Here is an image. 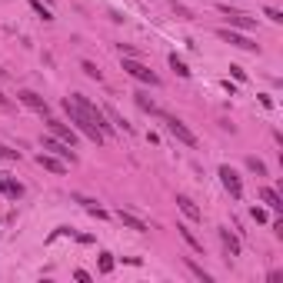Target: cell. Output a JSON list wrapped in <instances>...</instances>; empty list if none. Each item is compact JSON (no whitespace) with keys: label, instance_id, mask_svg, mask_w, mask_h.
<instances>
[{"label":"cell","instance_id":"obj_1","mask_svg":"<svg viewBox=\"0 0 283 283\" xmlns=\"http://www.w3.org/2000/svg\"><path fill=\"white\" fill-rule=\"evenodd\" d=\"M63 110H67V117H70V123H74V127L83 133L87 140H94V143H103V133L97 130V123H94V120H90V117H87L83 110H80V107H77L70 97L63 100Z\"/></svg>","mask_w":283,"mask_h":283},{"label":"cell","instance_id":"obj_2","mask_svg":"<svg viewBox=\"0 0 283 283\" xmlns=\"http://www.w3.org/2000/svg\"><path fill=\"white\" fill-rule=\"evenodd\" d=\"M157 117L163 120V127H167L170 137H177L180 143H187V147H197V137H193V130H190L187 123L180 120V117H173V113H163V110H157Z\"/></svg>","mask_w":283,"mask_h":283},{"label":"cell","instance_id":"obj_3","mask_svg":"<svg viewBox=\"0 0 283 283\" xmlns=\"http://www.w3.org/2000/svg\"><path fill=\"white\" fill-rule=\"evenodd\" d=\"M70 100H74L77 107H80V110H83V113H87V117H90V120H94V123H97V130L103 133V137L110 133V123H107V113L100 110V107H97V103H94V100H90V97H83V94H74V97H70Z\"/></svg>","mask_w":283,"mask_h":283},{"label":"cell","instance_id":"obj_4","mask_svg":"<svg viewBox=\"0 0 283 283\" xmlns=\"http://www.w3.org/2000/svg\"><path fill=\"white\" fill-rule=\"evenodd\" d=\"M123 70H127L133 80H140V83H150V87H157V83H160V77L153 74L147 63H140L137 57H123Z\"/></svg>","mask_w":283,"mask_h":283},{"label":"cell","instance_id":"obj_5","mask_svg":"<svg viewBox=\"0 0 283 283\" xmlns=\"http://www.w3.org/2000/svg\"><path fill=\"white\" fill-rule=\"evenodd\" d=\"M220 183L226 187V193L233 197V200H240L243 197V183H240V173L233 167H220Z\"/></svg>","mask_w":283,"mask_h":283},{"label":"cell","instance_id":"obj_6","mask_svg":"<svg viewBox=\"0 0 283 283\" xmlns=\"http://www.w3.org/2000/svg\"><path fill=\"white\" fill-rule=\"evenodd\" d=\"M43 150L57 153V157H60V160H67V163H77V153H74V147H67L63 140H57L54 133H50V137H43Z\"/></svg>","mask_w":283,"mask_h":283},{"label":"cell","instance_id":"obj_7","mask_svg":"<svg viewBox=\"0 0 283 283\" xmlns=\"http://www.w3.org/2000/svg\"><path fill=\"white\" fill-rule=\"evenodd\" d=\"M17 100H20V103H27L30 110H37V113H43V117H50V103H47L40 94H34V90H20Z\"/></svg>","mask_w":283,"mask_h":283},{"label":"cell","instance_id":"obj_8","mask_svg":"<svg viewBox=\"0 0 283 283\" xmlns=\"http://www.w3.org/2000/svg\"><path fill=\"white\" fill-rule=\"evenodd\" d=\"M220 14H223L233 27H240V30H253L257 27V20L253 17H246V14H240V10H230V7H220Z\"/></svg>","mask_w":283,"mask_h":283},{"label":"cell","instance_id":"obj_9","mask_svg":"<svg viewBox=\"0 0 283 283\" xmlns=\"http://www.w3.org/2000/svg\"><path fill=\"white\" fill-rule=\"evenodd\" d=\"M217 37L226 40V43H233V47H240V50H260L257 43L250 37H243V34H230V30H217Z\"/></svg>","mask_w":283,"mask_h":283},{"label":"cell","instance_id":"obj_10","mask_svg":"<svg viewBox=\"0 0 283 283\" xmlns=\"http://www.w3.org/2000/svg\"><path fill=\"white\" fill-rule=\"evenodd\" d=\"M47 127H50V133H54L57 140H63L67 147H74L77 143V137H74V130L67 127V123H60V120H47Z\"/></svg>","mask_w":283,"mask_h":283},{"label":"cell","instance_id":"obj_11","mask_svg":"<svg viewBox=\"0 0 283 283\" xmlns=\"http://www.w3.org/2000/svg\"><path fill=\"white\" fill-rule=\"evenodd\" d=\"M177 207L183 210V217H187V220H200V217H203V213H200V207L190 200L187 193H177Z\"/></svg>","mask_w":283,"mask_h":283},{"label":"cell","instance_id":"obj_12","mask_svg":"<svg viewBox=\"0 0 283 283\" xmlns=\"http://www.w3.org/2000/svg\"><path fill=\"white\" fill-rule=\"evenodd\" d=\"M117 217H120V223L127 226V230H137V233H147V230H150V226L143 223V220H140V217H133L130 210H120V213H117Z\"/></svg>","mask_w":283,"mask_h":283},{"label":"cell","instance_id":"obj_13","mask_svg":"<svg viewBox=\"0 0 283 283\" xmlns=\"http://www.w3.org/2000/svg\"><path fill=\"white\" fill-rule=\"evenodd\" d=\"M37 163L43 170H50V173H67V163H63V160H57V157H50V153H40Z\"/></svg>","mask_w":283,"mask_h":283},{"label":"cell","instance_id":"obj_14","mask_svg":"<svg viewBox=\"0 0 283 283\" xmlns=\"http://www.w3.org/2000/svg\"><path fill=\"white\" fill-rule=\"evenodd\" d=\"M260 200H263L270 210H277V213L283 210V200H280V193H277L273 187H263V190H260Z\"/></svg>","mask_w":283,"mask_h":283},{"label":"cell","instance_id":"obj_15","mask_svg":"<svg viewBox=\"0 0 283 283\" xmlns=\"http://www.w3.org/2000/svg\"><path fill=\"white\" fill-rule=\"evenodd\" d=\"M220 240H223V250L226 257H240V240L230 233V230H220Z\"/></svg>","mask_w":283,"mask_h":283},{"label":"cell","instance_id":"obj_16","mask_svg":"<svg viewBox=\"0 0 283 283\" xmlns=\"http://www.w3.org/2000/svg\"><path fill=\"white\" fill-rule=\"evenodd\" d=\"M103 113H107V120H110V127H117V130H123V133H133V127L120 117V113L113 110V107H103Z\"/></svg>","mask_w":283,"mask_h":283},{"label":"cell","instance_id":"obj_17","mask_svg":"<svg viewBox=\"0 0 283 283\" xmlns=\"http://www.w3.org/2000/svg\"><path fill=\"white\" fill-rule=\"evenodd\" d=\"M3 193L14 197V200H20V197H23V183H20V180H3Z\"/></svg>","mask_w":283,"mask_h":283},{"label":"cell","instance_id":"obj_18","mask_svg":"<svg viewBox=\"0 0 283 283\" xmlns=\"http://www.w3.org/2000/svg\"><path fill=\"white\" fill-rule=\"evenodd\" d=\"M80 70L90 77V80H103V74H100V67H97L94 60H83V63H80Z\"/></svg>","mask_w":283,"mask_h":283},{"label":"cell","instance_id":"obj_19","mask_svg":"<svg viewBox=\"0 0 283 283\" xmlns=\"http://www.w3.org/2000/svg\"><path fill=\"white\" fill-rule=\"evenodd\" d=\"M187 266H190V273H193V277H197L200 283H210V280H213V277H210L207 270H203V266H197L193 260H187Z\"/></svg>","mask_w":283,"mask_h":283},{"label":"cell","instance_id":"obj_20","mask_svg":"<svg viewBox=\"0 0 283 283\" xmlns=\"http://www.w3.org/2000/svg\"><path fill=\"white\" fill-rule=\"evenodd\" d=\"M170 67L177 70V77H190V67H187V63H183V60H180V57H177V54L170 57Z\"/></svg>","mask_w":283,"mask_h":283},{"label":"cell","instance_id":"obj_21","mask_svg":"<svg viewBox=\"0 0 283 283\" xmlns=\"http://www.w3.org/2000/svg\"><path fill=\"white\" fill-rule=\"evenodd\" d=\"M30 10H34L37 17H43V20H54V14L47 10V3H40V0H30Z\"/></svg>","mask_w":283,"mask_h":283},{"label":"cell","instance_id":"obj_22","mask_svg":"<svg viewBox=\"0 0 283 283\" xmlns=\"http://www.w3.org/2000/svg\"><path fill=\"white\" fill-rule=\"evenodd\" d=\"M246 167L253 170L257 177H266V163H263V160H257V157H246Z\"/></svg>","mask_w":283,"mask_h":283},{"label":"cell","instance_id":"obj_23","mask_svg":"<svg viewBox=\"0 0 283 283\" xmlns=\"http://www.w3.org/2000/svg\"><path fill=\"white\" fill-rule=\"evenodd\" d=\"M177 230H180V237H183V240H187V243L193 246V250H203V246H200V240H197V237H193V233H190L187 226H177Z\"/></svg>","mask_w":283,"mask_h":283},{"label":"cell","instance_id":"obj_24","mask_svg":"<svg viewBox=\"0 0 283 283\" xmlns=\"http://www.w3.org/2000/svg\"><path fill=\"white\" fill-rule=\"evenodd\" d=\"M97 270H100V273H110V270H113V257H110V253H100V263H97Z\"/></svg>","mask_w":283,"mask_h":283},{"label":"cell","instance_id":"obj_25","mask_svg":"<svg viewBox=\"0 0 283 283\" xmlns=\"http://www.w3.org/2000/svg\"><path fill=\"white\" fill-rule=\"evenodd\" d=\"M263 17H270L273 23H283V14L277 10V7H266V10H263Z\"/></svg>","mask_w":283,"mask_h":283},{"label":"cell","instance_id":"obj_26","mask_svg":"<svg viewBox=\"0 0 283 283\" xmlns=\"http://www.w3.org/2000/svg\"><path fill=\"white\" fill-rule=\"evenodd\" d=\"M0 157H3V160H20V150H10V147L0 143Z\"/></svg>","mask_w":283,"mask_h":283},{"label":"cell","instance_id":"obj_27","mask_svg":"<svg viewBox=\"0 0 283 283\" xmlns=\"http://www.w3.org/2000/svg\"><path fill=\"white\" fill-rule=\"evenodd\" d=\"M230 74L237 77V80H246V70H243V67H237V63H233V67H230Z\"/></svg>","mask_w":283,"mask_h":283},{"label":"cell","instance_id":"obj_28","mask_svg":"<svg viewBox=\"0 0 283 283\" xmlns=\"http://www.w3.org/2000/svg\"><path fill=\"white\" fill-rule=\"evenodd\" d=\"M253 220H257V223H263V220H266V210H260V207H253Z\"/></svg>","mask_w":283,"mask_h":283},{"label":"cell","instance_id":"obj_29","mask_svg":"<svg viewBox=\"0 0 283 283\" xmlns=\"http://www.w3.org/2000/svg\"><path fill=\"white\" fill-rule=\"evenodd\" d=\"M74 280H80V283H87V280H90V273H87V270H77V273H74Z\"/></svg>","mask_w":283,"mask_h":283},{"label":"cell","instance_id":"obj_30","mask_svg":"<svg viewBox=\"0 0 283 283\" xmlns=\"http://www.w3.org/2000/svg\"><path fill=\"white\" fill-rule=\"evenodd\" d=\"M0 103H3V107H7V97H3V94H0Z\"/></svg>","mask_w":283,"mask_h":283},{"label":"cell","instance_id":"obj_31","mask_svg":"<svg viewBox=\"0 0 283 283\" xmlns=\"http://www.w3.org/2000/svg\"><path fill=\"white\" fill-rule=\"evenodd\" d=\"M0 190H3V177H0Z\"/></svg>","mask_w":283,"mask_h":283},{"label":"cell","instance_id":"obj_32","mask_svg":"<svg viewBox=\"0 0 283 283\" xmlns=\"http://www.w3.org/2000/svg\"><path fill=\"white\" fill-rule=\"evenodd\" d=\"M3 74H7V70H0V77H3Z\"/></svg>","mask_w":283,"mask_h":283},{"label":"cell","instance_id":"obj_33","mask_svg":"<svg viewBox=\"0 0 283 283\" xmlns=\"http://www.w3.org/2000/svg\"><path fill=\"white\" fill-rule=\"evenodd\" d=\"M43 3H50V0H43Z\"/></svg>","mask_w":283,"mask_h":283}]
</instances>
